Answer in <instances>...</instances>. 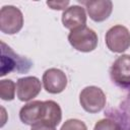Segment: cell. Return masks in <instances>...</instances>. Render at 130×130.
I'll return each mask as SVG.
<instances>
[{
	"mask_svg": "<svg viewBox=\"0 0 130 130\" xmlns=\"http://www.w3.org/2000/svg\"><path fill=\"white\" fill-rule=\"evenodd\" d=\"M15 95V83L11 79L0 81V98L3 101H12Z\"/></svg>",
	"mask_w": 130,
	"mask_h": 130,
	"instance_id": "4fadbf2b",
	"label": "cell"
},
{
	"mask_svg": "<svg viewBox=\"0 0 130 130\" xmlns=\"http://www.w3.org/2000/svg\"><path fill=\"white\" fill-rule=\"evenodd\" d=\"M30 130H56V129H55V127H52V126L47 125L45 123L39 122V123L32 125Z\"/></svg>",
	"mask_w": 130,
	"mask_h": 130,
	"instance_id": "e0dca14e",
	"label": "cell"
},
{
	"mask_svg": "<svg viewBox=\"0 0 130 130\" xmlns=\"http://www.w3.org/2000/svg\"><path fill=\"white\" fill-rule=\"evenodd\" d=\"M42 89L41 81L36 76H26L19 78L16 82L17 98L21 102H28L36 98Z\"/></svg>",
	"mask_w": 130,
	"mask_h": 130,
	"instance_id": "ba28073f",
	"label": "cell"
},
{
	"mask_svg": "<svg viewBox=\"0 0 130 130\" xmlns=\"http://www.w3.org/2000/svg\"><path fill=\"white\" fill-rule=\"evenodd\" d=\"M23 25V15L21 11L12 5H5L0 10V29L7 35L18 32Z\"/></svg>",
	"mask_w": 130,
	"mask_h": 130,
	"instance_id": "3957f363",
	"label": "cell"
},
{
	"mask_svg": "<svg viewBox=\"0 0 130 130\" xmlns=\"http://www.w3.org/2000/svg\"><path fill=\"white\" fill-rule=\"evenodd\" d=\"M112 80L121 87H130V55L118 57L110 69Z\"/></svg>",
	"mask_w": 130,
	"mask_h": 130,
	"instance_id": "8992f818",
	"label": "cell"
},
{
	"mask_svg": "<svg viewBox=\"0 0 130 130\" xmlns=\"http://www.w3.org/2000/svg\"><path fill=\"white\" fill-rule=\"evenodd\" d=\"M30 66L31 63L27 59L19 57L10 47L6 46L4 42H1V76H4L11 71H27Z\"/></svg>",
	"mask_w": 130,
	"mask_h": 130,
	"instance_id": "7a4b0ae2",
	"label": "cell"
},
{
	"mask_svg": "<svg viewBox=\"0 0 130 130\" xmlns=\"http://www.w3.org/2000/svg\"><path fill=\"white\" fill-rule=\"evenodd\" d=\"M79 103L86 112L94 114L105 108L106 94L98 86H86L79 94Z\"/></svg>",
	"mask_w": 130,
	"mask_h": 130,
	"instance_id": "277c9868",
	"label": "cell"
},
{
	"mask_svg": "<svg viewBox=\"0 0 130 130\" xmlns=\"http://www.w3.org/2000/svg\"><path fill=\"white\" fill-rule=\"evenodd\" d=\"M44 113V102L32 101L24 105L19 111V118L26 125H35L42 121Z\"/></svg>",
	"mask_w": 130,
	"mask_h": 130,
	"instance_id": "8fae6325",
	"label": "cell"
},
{
	"mask_svg": "<svg viewBox=\"0 0 130 130\" xmlns=\"http://www.w3.org/2000/svg\"><path fill=\"white\" fill-rule=\"evenodd\" d=\"M43 84L50 93H60L67 86L65 73L58 68H50L43 74Z\"/></svg>",
	"mask_w": 130,
	"mask_h": 130,
	"instance_id": "9c48e42d",
	"label": "cell"
},
{
	"mask_svg": "<svg viewBox=\"0 0 130 130\" xmlns=\"http://www.w3.org/2000/svg\"><path fill=\"white\" fill-rule=\"evenodd\" d=\"M62 23L66 28L71 30L84 26L86 23V14L84 8L79 5H73L66 8L62 14Z\"/></svg>",
	"mask_w": 130,
	"mask_h": 130,
	"instance_id": "30bf717a",
	"label": "cell"
},
{
	"mask_svg": "<svg viewBox=\"0 0 130 130\" xmlns=\"http://www.w3.org/2000/svg\"><path fill=\"white\" fill-rule=\"evenodd\" d=\"M60 130H87L86 125L77 119H69L64 122Z\"/></svg>",
	"mask_w": 130,
	"mask_h": 130,
	"instance_id": "9a60e30c",
	"label": "cell"
},
{
	"mask_svg": "<svg viewBox=\"0 0 130 130\" xmlns=\"http://www.w3.org/2000/svg\"><path fill=\"white\" fill-rule=\"evenodd\" d=\"M70 45L80 52H91L98 46V35L86 25L70 30L68 35Z\"/></svg>",
	"mask_w": 130,
	"mask_h": 130,
	"instance_id": "6da1fadb",
	"label": "cell"
},
{
	"mask_svg": "<svg viewBox=\"0 0 130 130\" xmlns=\"http://www.w3.org/2000/svg\"><path fill=\"white\" fill-rule=\"evenodd\" d=\"M62 119V111L60 106L54 101H46L44 102V113L42 123L50 125L52 127H56Z\"/></svg>",
	"mask_w": 130,
	"mask_h": 130,
	"instance_id": "7c38bea8",
	"label": "cell"
},
{
	"mask_svg": "<svg viewBox=\"0 0 130 130\" xmlns=\"http://www.w3.org/2000/svg\"><path fill=\"white\" fill-rule=\"evenodd\" d=\"M79 3L85 6L89 17L95 22L106 20L113 10V3L110 0H79Z\"/></svg>",
	"mask_w": 130,
	"mask_h": 130,
	"instance_id": "52a82bcc",
	"label": "cell"
},
{
	"mask_svg": "<svg viewBox=\"0 0 130 130\" xmlns=\"http://www.w3.org/2000/svg\"><path fill=\"white\" fill-rule=\"evenodd\" d=\"M106 45L114 53H123L130 47V31L127 27L117 24L106 34Z\"/></svg>",
	"mask_w": 130,
	"mask_h": 130,
	"instance_id": "5b68a950",
	"label": "cell"
},
{
	"mask_svg": "<svg viewBox=\"0 0 130 130\" xmlns=\"http://www.w3.org/2000/svg\"><path fill=\"white\" fill-rule=\"evenodd\" d=\"M93 130H122L120 125L111 119H102L95 123Z\"/></svg>",
	"mask_w": 130,
	"mask_h": 130,
	"instance_id": "5bb4252c",
	"label": "cell"
},
{
	"mask_svg": "<svg viewBox=\"0 0 130 130\" xmlns=\"http://www.w3.org/2000/svg\"><path fill=\"white\" fill-rule=\"evenodd\" d=\"M47 5L50 6L52 9L62 10V9H65L69 5V1H48Z\"/></svg>",
	"mask_w": 130,
	"mask_h": 130,
	"instance_id": "2e32d148",
	"label": "cell"
}]
</instances>
